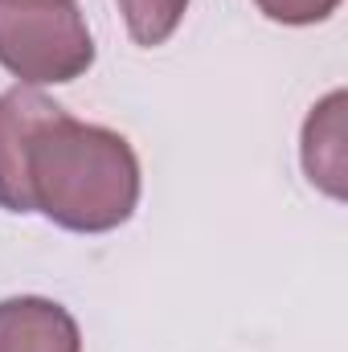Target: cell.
Listing matches in <instances>:
<instances>
[{
  "label": "cell",
  "instance_id": "6da1fadb",
  "mask_svg": "<svg viewBox=\"0 0 348 352\" xmlns=\"http://www.w3.org/2000/svg\"><path fill=\"white\" fill-rule=\"evenodd\" d=\"M25 180L33 213L70 234H111L140 205L135 148L58 107L29 140Z\"/></svg>",
  "mask_w": 348,
  "mask_h": 352
},
{
  "label": "cell",
  "instance_id": "7a4b0ae2",
  "mask_svg": "<svg viewBox=\"0 0 348 352\" xmlns=\"http://www.w3.org/2000/svg\"><path fill=\"white\" fill-rule=\"evenodd\" d=\"M0 66L21 87L74 82L94 66V41L74 4H0Z\"/></svg>",
  "mask_w": 348,
  "mask_h": 352
},
{
  "label": "cell",
  "instance_id": "3957f363",
  "mask_svg": "<svg viewBox=\"0 0 348 352\" xmlns=\"http://www.w3.org/2000/svg\"><path fill=\"white\" fill-rule=\"evenodd\" d=\"M58 111L54 98L37 87H12L0 94V209L8 213H33L29 180H25V156L33 131Z\"/></svg>",
  "mask_w": 348,
  "mask_h": 352
},
{
  "label": "cell",
  "instance_id": "277c9868",
  "mask_svg": "<svg viewBox=\"0 0 348 352\" xmlns=\"http://www.w3.org/2000/svg\"><path fill=\"white\" fill-rule=\"evenodd\" d=\"M0 352H83L78 320L41 295L0 299Z\"/></svg>",
  "mask_w": 348,
  "mask_h": 352
},
{
  "label": "cell",
  "instance_id": "5b68a950",
  "mask_svg": "<svg viewBox=\"0 0 348 352\" xmlns=\"http://www.w3.org/2000/svg\"><path fill=\"white\" fill-rule=\"evenodd\" d=\"M303 173L316 188L345 201L348 148H345V90H332L320 107H312L303 123Z\"/></svg>",
  "mask_w": 348,
  "mask_h": 352
},
{
  "label": "cell",
  "instance_id": "8992f818",
  "mask_svg": "<svg viewBox=\"0 0 348 352\" xmlns=\"http://www.w3.org/2000/svg\"><path fill=\"white\" fill-rule=\"evenodd\" d=\"M123 25L135 45H164L188 12V0H119Z\"/></svg>",
  "mask_w": 348,
  "mask_h": 352
},
{
  "label": "cell",
  "instance_id": "52a82bcc",
  "mask_svg": "<svg viewBox=\"0 0 348 352\" xmlns=\"http://www.w3.org/2000/svg\"><path fill=\"white\" fill-rule=\"evenodd\" d=\"M254 4L274 25H320L340 8V0H254Z\"/></svg>",
  "mask_w": 348,
  "mask_h": 352
},
{
  "label": "cell",
  "instance_id": "ba28073f",
  "mask_svg": "<svg viewBox=\"0 0 348 352\" xmlns=\"http://www.w3.org/2000/svg\"><path fill=\"white\" fill-rule=\"evenodd\" d=\"M0 4H74V0H0Z\"/></svg>",
  "mask_w": 348,
  "mask_h": 352
}]
</instances>
